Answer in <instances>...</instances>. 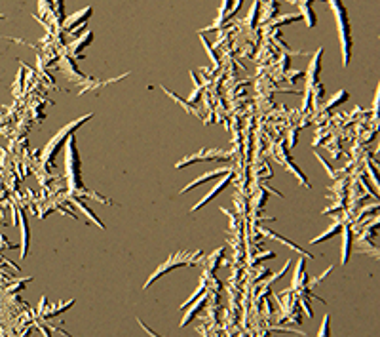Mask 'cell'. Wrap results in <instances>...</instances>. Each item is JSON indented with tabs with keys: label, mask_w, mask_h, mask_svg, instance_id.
Listing matches in <instances>:
<instances>
[{
	"label": "cell",
	"mask_w": 380,
	"mask_h": 337,
	"mask_svg": "<svg viewBox=\"0 0 380 337\" xmlns=\"http://www.w3.org/2000/svg\"><path fill=\"white\" fill-rule=\"evenodd\" d=\"M230 178H232V172H228V174H226V176H225V179H223L221 183H217V185H215V187H213V189L209 191L208 195H206V196H204V198H202V202H198V204H196V206L192 208V212H196L198 208H202V206H206V204H208V202H209V200H211V198H215V196L219 195V193H221V191L225 189L226 185H228V181H230Z\"/></svg>",
	"instance_id": "obj_5"
},
{
	"label": "cell",
	"mask_w": 380,
	"mask_h": 337,
	"mask_svg": "<svg viewBox=\"0 0 380 337\" xmlns=\"http://www.w3.org/2000/svg\"><path fill=\"white\" fill-rule=\"evenodd\" d=\"M344 231V242H342V265L348 263L350 259V251H352V232H350V227H342Z\"/></svg>",
	"instance_id": "obj_8"
},
{
	"label": "cell",
	"mask_w": 380,
	"mask_h": 337,
	"mask_svg": "<svg viewBox=\"0 0 380 337\" xmlns=\"http://www.w3.org/2000/svg\"><path fill=\"white\" fill-rule=\"evenodd\" d=\"M200 255H202L200 251H194V253H189V251H179V253L171 255V257H169L166 263H162V265L156 269L154 274H152V276L148 278V282L145 284V290L152 284L154 280H158L162 274L169 272V270H173V269H177V267H181V265H192V263H196V259H198Z\"/></svg>",
	"instance_id": "obj_2"
},
{
	"label": "cell",
	"mask_w": 380,
	"mask_h": 337,
	"mask_svg": "<svg viewBox=\"0 0 380 337\" xmlns=\"http://www.w3.org/2000/svg\"><path fill=\"white\" fill-rule=\"evenodd\" d=\"M230 4H232V0H223V4H221V12H219V18H221V19L225 18V14L228 12Z\"/></svg>",
	"instance_id": "obj_15"
},
{
	"label": "cell",
	"mask_w": 380,
	"mask_h": 337,
	"mask_svg": "<svg viewBox=\"0 0 380 337\" xmlns=\"http://www.w3.org/2000/svg\"><path fill=\"white\" fill-rule=\"evenodd\" d=\"M230 170H225V168H221V170H217V172H211V174H206V176H202L200 179H194L192 183H190L189 187H185L183 189V193H187V191H190V189H194V187H198L200 183H204V181H209L211 178H215V176H219V174H228Z\"/></svg>",
	"instance_id": "obj_10"
},
{
	"label": "cell",
	"mask_w": 380,
	"mask_h": 337,
	"mask_svg": "<svg viewBox=\"0 0 380 337\" xmlns=\"http://www.w3.org/2000/svg\"><path fill=\"white\" fill-rule=\"evenodd\" d=\"M76 202H78V200H76ZM78 206H80V210H82V212L87 213V217H89V219H93V221H95V223H97L99 227H103V223H101V221H99V219H97V217L93 215V212H89V210H87V208L84 206V204H82V202H78Z\"/></svg>",
	"instance_id": "obj_12"
},
{
	"label": "cell",
	"mask_w": 380,
	"mask_h": 337,
	"mask_svg": "<svg viewBox=\"0 0 380 337\" xmlns=\"http://www.w3.org/2000/svg\"><path fill=\"white\" fill-rule=\"evenodd\" d=\"M340 229H342V225H340V223H335V225H333V227H331L327 232H323V234H319L317 238H314V240H312V244H317V242H323V240H327V238H331L333 234H337V232L340 231Z\"/></svg>",
	"instance_id": "obj_11"
},
{
	"label": "cell",
	"mask_w": 380,
	"mask_h": 337,
	"mask_svg": "<svg viewBox=\"0 0 380 337\" xmlns=\"http://www.w3.org/2000/svg\"><path fill=\"white\" fill-rule=\"evenodd\" d=\"M242 2H243V0H236V4H234V6H232V12H230V16H234V14H236V12H238V8H240V6H242Z\"/></svg>",
	"instance_id": "obj_18"
},
{
	"label": "cell",
	"mask_w": 380,
	"mask_h": 337,
	"mask_svg": "<svg viewBox=\"0 0 380 337\" xmlns=\"http://www.w3.org/2000/svg\"><path fill=\"white\" fill-rule=\"evenodd\" d=\"M29 253V227H27V217L21 215V257L25 259Z\"/></svg>",
	"instance_id": "obj_7"
},
{
	"label": "cell",
	"mask_w": 380,
	"mask_h": 337,
	"mask_svg": "<svg viewBox=\"0 0 380 337\" xmlns=\"http://www.w3.org/2000/svg\"><path fill=\"white\" fill-rule=\"evenodd\" d=\"M87 118H89V116H82V118H80L78 122H72V124L67 126V128H65V130L61 132V134H57V135L53 137L52 141H50V145H48V158H52V157H53V153H55V151L59 149V143H63V141H65L63 137H65V135H69L70 132H72L74 128H78V126L82 124V122H86Z\"/></svg>",
	"instance_id": "obj_4"
},
{
	"label": "cell",
	"mask_w": 380,
	"mask_h": 337,
	"mask_svg": "<svg viewBox=\"0 0 380 337\" xmlns=\"http://www.w3.org/2000/svg\"><path fill=\"white\" fill-rule=\"evenodd\" d=\"M52 4L55 6V10H57V12H61V14H63V0H52Z\"/></svg>",
	"instance_id": "obj_16"
},
{
	"label": "cell",
	"mask_w": 380,
	"mask_h": 337,
	"mask_svg": "<svg viewBox=\"0 0 380 337\" xmlns=\"http://www.w3.org/2000/svg\"><path fill=\"white\" fill-rule=\"evenodd\" d=\"M38 2H40V4H42V6H46V8H48V10H52V8H53L52 0H38Z\"/></svg>",
	"instance_id": "obj_19"
},
{
	"label": "cell",
	"mask_w": 380,
	"mask_h": 337,
	"mask_svg": "<svg viewBox=\"0 0 380 337\" xmlns=\"http://www.w3.org/2000/svg\"><path fill=\"white\" fill-rule=\"evenodd\" d=\"M206 299H208V293L204 292V293H202V297H200V301H198V303H194V305H192V309H190L189 313H187V316H185V320L181 322V328H183V326H187V324H189L190 320H192V318H194V316H196V313H198V311H200V309L204 307V303H206Z\"/></svg>",
	"instance_id": "obj_9"
},
{
	"label": "cell",
	"mask_w": 380,
	"mask_h": 337,
	"mask_svg": "<svg viewBox=\"0 0 380 337\" xmlns=\"http://www.w3.org/2000/svg\"><path fill=\"white\" fill-rule=\"evenodd\" d=\"M67 174H69V181H70V187H82L80 183V176H78V160L74 162V155H76V147H74V141L70 139L69 147H67Z\"/></svg>",
	"instance_id": "obj_3"
},
{
	"label": "cell",
	"mask_w": 380,
	"mask_h": 337,
	"mask_svg": "<svg viewBox=\"0 0 380 337\" xmlns=\"http://www.w3.org/2000/svg\"><path fill=\"white\" fill-rule=\"evenodd\" d=\"M317 337H329V316L323 318V324H321V330H319Z\"/></svg>",
	"instance_id": "obj_13"
},
{
	"label": "cell",
	"mask_w": 380,
	"mask_h": 337,
	"mask_svg": "<svg viewBox=\"0 0 380 337\" xmlns=\"http://www.w3.org/2000/svg\"><path fill=\"white\" fill-rule=\"evenodd\" d=\"M89 40H91V33H87V35L84 36L82 40H80V44H78V50H80L82 46H86V44H87V42H89Z\"/></svg>",
	"instance_id": "obj_17"
},
{
	"label": "cell",
	"mask_w": 380,
	"mask_h": 337,
	"mask_svg": "<svg viewBox=\"0 0 380 337\" xmlns=\"http://www.w3.org/2000/svg\"><path fill=\"white\" fill-rule=\"evenodd\" d=\"M348 99V95H346V91H340V97H333L331 101H329V107H333V105H338V103H342V101H346Z\"/></svg>",
	"instance_id": "obj_14"
},
{
	"label": "cell",
	"mask_w": 380,
	"mask_h": 337,
	"mask_svg": "<svg viewBox=\"0 0 380 337\" xmlns=\"http://www.w3.org/2000/svg\"><path fill=\"white\" fill-rule=\"evenodd\" d=\"M335 8V16L338 21V33H340V42H342V65L350 63V50H352V38H350V23H348V14L346 8L340 4V0H331Z\"/></svg>",
	"instance_id": "obj_1"
},
{
	"label": "cell",
	"mask_w": 380,
	"mask_h": 337,
	"mask_svg": "<svg viewBox=\"0 0 380 337\" xmlns=\"http://www.w3.org/2000/svg\"><path fill=\"white\" fill-rule=\"evenodd\" d=\"M321 48H319V52L316 53V57H314V61H312L310 65V71H308V88H312L314 84H316V80H317V74L321 71Z\"/></svg>",
	"instance_id": "obj_6"
},
{
	"label": "cell",
	"mask_w": 380,
	"mask_h": 337,
	"mask_svg": "<svg viewBox=\"0 0 380 337\" xmlns=\"http://www.w3.org/2000/svg\"><path fill=\"white\" fill-rule=\"evenodd\" d=\"M0 18H2V16H0Z\"/></svg>",
	"instance_id": "obj_20"
}]
</instances>
